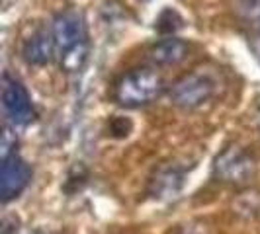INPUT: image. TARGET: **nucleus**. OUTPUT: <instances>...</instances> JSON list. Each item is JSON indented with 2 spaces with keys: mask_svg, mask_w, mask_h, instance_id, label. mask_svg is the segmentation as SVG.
Masks as SVG:
<instances>
[{
  "mask_svg": "<svg viewBox=\"0 0 260 234\" xmlns=\"http://www.w3.org/2000/svg\"><path fill=\"white\" fill-rule=\"evenodd\" d=\"M165 88L160 74L153 68H133L119 78L114 88L117 104L125 107H141L151 104Z\"/></svg>",
  "mask_w": 260,
  "mask_h": 234,
  "instance_id": "nucleus-1",
  "label": "nucleus"
},
{
  "mask_svg": "<svg viewBox=\"0 0 260 234\" xmlns=\"http://www.w3.org/2000/svg\"><path fill=\"white\" fill-rule=\"evenodd\" d=\"M219 86L217 74L209 68H196L194 72L182 76L170 88L172 104L182 109H196L209 102Z\"/></svg>",
  "mask_w": 260,
  "mask_h": 234,
  "instance_id": "nucleus-2",
  "label": "nucleus"
},
{
  "mask_svg": "<svg viewBox=\"0 0 260 234\" xmlns=\"http://www.w3.org/2000/svg\"><path fill=\"white\" fill-rule=\"evenodd\" d=\"M256 172V162L241 146H227L223 148L221 154L215 158L213 164V174L217 180L225 183H235V185H245L252 180Z\"/></svg>",
  "mask_w": 260,
  "mask_h": 234,
  "instance_id": "nucleus-3",
  "label": "nucleus"
},
{
  "mask_svg": "<svg viewBox=\"0 0 260 234\" xmlns=\"http://www.w3.org/2000/svg\"><path fill=\"white\" fill-rule=\"evenodd\" d=\"M2 105L6 117L14 125H27L36 119V111L26 88L8 72H4L2 76Z\"/></svg>",
  "mask_w": 260,
  "mask_h": 234,
  "instance_id": "nucleus-4",
  "label": "nucleus"
},
{
  "mask_svg": "<svg viewBox=\"0 0 260 234\" xmlns=\"http://www.w3.org/2000/svg\"><path fill=\"white\" fill-rule=\"evenodd\" d=\"M51 33L55 39V45L61 53L84 43V24H82L80 14L73 12V10L57 14L53 20Z\"/></svg>",
  "mask_w": 260,
  "mask_h": 234,
  "instance_id": "nucleus-5",
  "label": "nucleus"
},
{
  "mask_svg": "<svg viewBox=\"0 0 260 234\" xmlns=\"http://www.w3.org/2000/svg\"><path fill=\"white\" fill-rule=\"evenodd\" d=\"M31 170L18 154L2 160V201L8 203L22 193L29 183Z\"/></svg>",
  "mask_w": 260,
  "mask_h": 234,
  "instance_id": "nucleus-6",
  "label": "nucleus"
},
{
  "mask_svg": "<svg viewBox=\"0 0 260 234\" xmlns=\"http://www.w3.org/2000/svg\"><path fill=\"white\" fill-rule=\"evenodd\" d=\"M184 170L178 166H162L156 170L149 183V193L155 199H170L182 189Z\"/></svg>",
  "mask_w": 260,
  "mask_h": 234,
  "instance_id": "nucleus-7",
  "label": "nucleus"
},
{
  "mask_svg": "<svg viewBox=\"0 0 260 234\" xmlns=\"http://www.w3.org/2000/svg\"><path fill=\"white\" fill-rule=\"evenodd\" d=\"M55 49H57V45H55L53 33H49L47 29H39V31H36V33L24 43L22 55H24L26 63L41 66V65H47V63L51 61Z\"/></svg>",
  "mask_w": 260,
  "mask_h": 234,
  "instance_id": "nucleus-8",
  "label": "nucleus"
},
{
  "mask_svg": "<svg viewBox=\"0 0 260 234\" xmlns=\"http://www.w3.org/2000/svg\"><path fill=\"white\" fill-rule=\"evenodd\" d=\"M188 55V45L178 37H165L156 41L147 53V61L156 66H169L180 63Z\"/></svg>",
  "mask_w": 260,
  "mask_h": 234,
  "instance_id": "nucleus-9",
  "label": "nucleus"
},
{
  "mask_svg": "<svg viewBox=\"0 0 260 234\" xmlns=\"http://www.w3.org/2000/svg\"><path fill=\"white\" fill-rule=\"evenodd\" d=\"M84 59H86V41L69 51L61 53V66L67 72H77L84 63Z\"/></svg>",
  "mask_w": 260,
  "mask_h": 234,
  "instance_id": "nucleus-10",
  "label": "nucleus"
},
{
  "mask_svg": "<svg viewBox=\"0 0 260 234\" xmlns=\"http://www.w3.org/2000/svg\"><path fill=\"white\" fill-rule=\"evenodd\" d=\"M184 20L180 18V14L176 12V10H172V8H167L165 12L158 16V20H156V31L158 33H162V35H172L174 31H178L180 27H182Z\"/></svg>",
  "mask_w": 260,
  "mask_h": 234,
  "instance_id": "nucleus-11",
  "label": "nucleus"
},
{
  "mask_svg": "<svg viewBox=\"0 0 260 234\" xmlns=\"http://www.w3.org/2000/svg\"><path fill=\"white\" fill-rule=\"evenodd\" d=\"M237 12L247 22H260V0H237Z\"/></svg>",
  "mask_w": 260,
  "mask_h": 234,
  "instance_id": "nucleus-12",
  "label": "nucleus"
},
{
  "mask_svg": "<svg viewBox=\"0 0 260 234\" xmlns=\"http://www.w3.org/2000/svg\"><path fill=\"white\" fill-rule=\"evenodd\" d=\"M16 144H18V139L12 133V129L4 127V133H2V160L16 154Z\"/></svg>",
  "mask_w": 260,
  "mask_h": 234,
  "instance_id": "nucleus-13",
  "label": "nucleus"
},
{
  "mask_svg": "<svg viewBox=\"0 0 260 234\" xmlns=\"http://www.w3.org/2000/svg\"><path fill=\"white\" fill-rule=\"evenodd\" d=\"M110 131L114 137H127L131 131V121L125 117H114L110 121Z\"/></svg>",
  "mask_w": 260,
  "mask_h": 234,
  "instance_id": "nucleus-14",
  "label": "nucleus"
},
{
  "mask_svg": "<svg viewBox=\"0 0 260 234\" xmlns=\"http://www.w3.org/2000/svg\"><path fill=\"white\" fill-rule=\"evenodd\" d=\"M143 2H145V0H143Z\"/></svg>",
  "mask_w": 260,
  "mask_h": 234,
  "instance_id": "nucleus-15",
  "label": "nucleus"
}]
</instances>
